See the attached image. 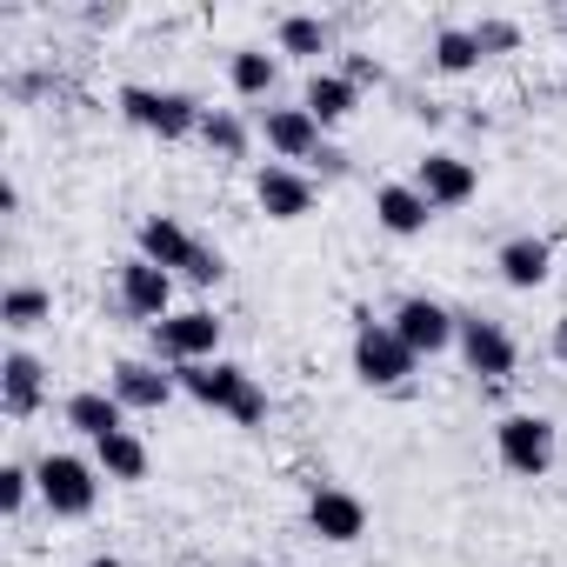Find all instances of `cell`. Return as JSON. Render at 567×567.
I'll list each match as a JSON object with an SVG mask.
<instances>
[{
    "instance_id": "obj_1",
    "label": "cell",
    "mask_w": 567,
    "mask_h": 567,
    "mask_svg": "<svg viewBox=\"0 0 567 567\" xmlns=\"http://www.w3.org/2000/svg\"><path fill=\"white\" fill-rule=\"evenodd\" d=\"M174 381H181L187 401H200V408H214V414H227V421H240V427L267 421L260 381H254L247 368H234V361H194V368H174Z\"/></svg>"
},
{
    "instance_id": "obj_2",
    "label": "cell",
    "mask_w": 567,
    "mask_h": 567,
    "mask_svg": "<svg viewBox=\"0 0 567 567\" xmlns=\"http://www.w3.org/2000/svg\"><path fill=\"white\" fill-rule=\"evenodd\" d=\"M114 107H121L127 127L161 134V141H187V134H200V121H207V107H200L194 94H181V87H141V81L121 87Z\"/></svg>"
},
{
    "instance_id": "obj_3",
    "label": "cell",
    "mask_w": 567,
    "mask_h": 567,
    "mask_svg": "<svg viewBox=\"0 0 567 567\" xmlns=\"http://www.w3.org/2000/svg\"><path fill=\"white\" fill-rule=\"evenodd\" d=\"M421 368V354L388 328V321H374L368 308L354 315V374H361V388H408V374Z\"/></svg>"
},
{
    "instance_id": "obj_4",
    "label": "cell",
    "mask_w": 567,
    "mask_h": 567,
    "mask_svg": "<svg viewBox=\"0 0 567 567\" xmlns=\"http://www.w3.org/2000/svg\"><path fill=\"white\" fill-rule=\"evenodd\" d=\"M494 454H501L507 474L540 481V474L554 467V454H560V434H554L547 414H501V421H494Z\"/></svg>"
},
{
    "instance_id": "obj_5",
    "label": "cell",
    "mask_w": 567,
    "mask_h": 567,
    "mask_svg": "<svg viewBox=\"0 0 567 567\" xmlns=\"http://www.w3.org/2000/svg\"><path fill=\"white\" fill-rule=\"evenodd\" d=\"M34 481H41V501H48L54 520H87L94 501H101V467L81 461V454H48L34 467Z\"/></svg>"
},
{
    "instance_id": "obj_6",
    "label": "cell",
    "mask_w": 567,
    "mask_h": 567,
    "mask_svg": "<svg viewBox=\"0 0 567 567\" xmlns=\"http://www.w3.org/2000/svg\"><path fill=\"white\" fill-rule=\"evenodd\" d=\"M154 361H167V368L220 361V321H214V308H187V315L154 321Z\"/></svg>"
},
{
    "instance_id": "obj_7",
    "label": "cell",
    "mask_w": 567,
    "mask_h": 567,
    "mask_svg": "<svg viewBox=\"0 0 567 567\" xmlns=\"http://www.w3.org/2000/svg\"><path fill=\"white\" fill-rule=\"evenodd\" d=\"M388 328H394L421 361H434V354H447V348H454L461 315H454V308H441V301H427V295H408V301L388 315Z\"/></svg>"
},
{
    "instance_id": "obj_8",
    "label": "cell",
    "mask_w": 567,
    "mask_h": 567,
    "mask_svg": "<svg viewBox=\"0 0 567 567\" xmlns=\"http://www.w3.org/2000/svg\"><path fill=\"white\" fill-rule=\"evenodd\" d=\"M454 348H461L467 374H481V381H507V374H514V361H520L514 334H507L501 321H487V315H461V334H454Z\"/></svg>"
},
{
    "instance_id": "obj_9",
    "label": "cell",
    "mask_w": 567,
    "mask_h": 567,
    "mask_svg": "<svg viewBox=\"0 0 567 567\" xmlns=\"http://www.w3.org/2000/svg\"><path fill=\"white\" fill-rule=\"evenodd\" d=\"M114 288H121V308H127L134 321H167V315H174V274L154 267V260H141V254L121 260Z\"/></svg>"
},
{
    "instance_id": "obj_10",
    "label": "cell",
    "mask_w": 567,
    "mask_h": 567,
    "mask_svg": "<svg viewBox=\"0 0 567 567\" xmlns=\"http://www.w3.org/2000/svg\"><path fill=\"white\" fill-rule=\"evenodd\" d=\"M107 394H114L127 414H161V408L181 394V381H174V368L161 374V361H114V368H107Z\"/></svg>"
},
{
    "instance_id": "obj_11",
    "label": "cell",
    "mask_w": 567,
    "mask_h": 567,
    "mask_svg": "<svg viewBox=\"0 0 567 567\" xmlns=\"http://www.w3.org/2000/svg\"><path fill=\"white\" fill-rule=\"evenodd\" d=\"M308 534L328 540V547H354L368 534V501L348 494V487H315L308 501Z\"/></svg>"
},
{
    "instance_id": "obj_12",
    "label": "cell",
    "mask_w": 567,
    "mask_h": 567,
    "mask_svg": "<svg viewBox=\"0 0 567 567\" xmlns=\"http://www.w3.org/2000/svg\"><path fill=\"white\" fill-rule=\"evenodd\" d=\"M414 187L427 194V207H467V200H474V187H481V174H474V161H461V154L434 147V154H421V161H414Z\"/></svg>"
},
{
    "instance_id": "obj_13",
    "label": "cell",
    "mask_w": 567,
    "mask_h": 567,
    "mask_svg": "<svg viewBox=\"0 0 567 567\" xmlns=\"http://www.w3.org/2000/svg\"><path fill=\"white\" fill-rule=\"evenodd\" d=\"M254 200H260L267 220H301V214H315V181L288 161H267L254 174Z\"/></svg>"
},
{
    "instance_id": "obj_14",
    "label": "cell",
    "mask_w": 567,
    "mask_h": 567,
    "mask_svg": "<svg viewBox=\"0 0 567 567\" xmlns=\"http://www.w3.org/2000/svg\"><path fill=\"white\" fill-rule=\"evenodd\" d=\"M41 394H48V368H41L28 348H8V354H0V414H8V421H28V414H41Z\"/></svg>"
},
{
    "instance_id": "obj_15",
    "label": "cell",
    "mask_w": 567,
    "mask_h": 567,
    "mask_svg": "<svg viewBox=\"0 0 567 567\" xmlns=\"http://www.w3.org/2000/svg\"><path fill=\"white\" fill-rule=\"evenodd\" d=\"M260 141L280 154V161H315L328 141H321V121L308 107H260Z\"/></svg>"
},
{
    "instance_id": "obj_16",
    "label": "cell",
    "mask_w": 567,
    "mask_h": 567,
    "mask_svg": "<svg viewBox=\"0 0 567 567\" xmlns=\"http://www.w3.org/2000/svg\"><path fill=\"white\" fill-rule=\"evenodd\" d=\"M134 254H141V260H154V267H167V274H187V267H194V254H200V240H194L174 214H147V220L134 227Z\"/></svg>"
},
{
    "instance_id": "obj_17",
    "label": "cell",
    "mask_w": 567,
    "mask_h": 567,
    "mask_svg": "<svg viewBox=\"0 0 567 567\" xmlns=\"http://www.w3.org/2000/svg\"><path fill=\"white\" fill-rule=\"evenodd\" d=\"M374 220H381L394 240H414V234H427L434 207H427V194H421L414 181H388V187H374Z\"/></svg>"
},
{
    "instance_id": "obj_18",
    "label": "cell",
    "mask_w": 567,
    "mask_h": 567,
    "mask_svg": "<svg viewBox=\"0 0 567 567\" xmlns=\"http://www.w3.org/2000/svg\"><path fill=\"white\" fill-rule=\"evenodd\" d=\"M61 414H68V427H74V434H87L94 447H101L107 434H121V427H127V408H121L107 388H81V394H68V408H61Z\"/></svg>"
},
{
    "instance_id": "obj_19",
    "label": "cell",
    "mask_w": 567,
    "mask_h": 567,
    "mask_svg": "<svg viewBox=\"0 0 567 567\" xmlns=\"http://www.w3.org/2000/svg\"><path fill=\"white\" fill-rule=\"evenodd\" d=\"M494 267H501V280H507V288H540V280H547V267H554V247L540 240V234H514L501 254H494Z\"/></svg>"
},
{
    "instance_id": "obj_20",
    "label": "cell",
    "mask_w": 567,
    "mask_h": 567,
    "mask_svg": "<svg viewBox=\"0 0 567 567\" xmlns=\"http://www.w3.org/2000/svg\"><path fill=\"white\" fill-rule=\"evenodd\" d=\"M301 107H308V114L321 121V134H328V127H341V121L361 107V87H354L348 74H315L308 94H301Z\"/></svg>"
},
{
    "instance_id": "obj_21",
    "label": "cell",
    "mask_w": 567,
    "mask_h": 567,
    "mask_svg": "<svg viewBox=\"0 0 567 567\" xmlns=\"http://www.w3.org/2000/svg\"><path fill=\"white\" fill-rule=\"evenodd\" d=\"M94 467H101L107 481H147V441H141L134 427H121V434H107V441L94 447Z\"/></svg>"
},
{
    "instance_id": "obj_22",
    "label": "cell",
    "mask_w": 567,
    "mask_h": 567,
    "mask_svg": "<svg viewBox=\"0 0 567 567\" xmlns=\"http://www.w3.org/2000/svg\"><path fill=\"white\" fill-rule=\"evenodd\" d=\"M227 81H234V94H240V101H267V94H274V81H280V61H274V54H260V48H240V54L227 61Z\"/></svg>"
},
{
    "instance_id": "obj_23",
    "label": "cell",
    "mask_w": 567,
    "mask_h": 567,
    "mask_svg": "<svg viewBox=\"0 0 567 567\" xmlns=\"http://www.w3.org/2000/svg\"><path fill=\"white\" fill-rule=\"evenodd\" d=\"M0 321H8L14 334H28V328L54 321V295H48V288H28V280H14V288L0 295Z\"/></svg>"
},
{
    "instance_id": "obj_24",
    "label": "cell",
    "mask_w": 567,
    "mask_h": 567,
    "mask_svg": "<svg viewBox=\"0 0 567 567\" xmlns=\"http://www.w3.org/2000/svg\"><path fill=\"white\" fill-rule=\"evenodd\" d=\"M434 68L441 74H474L481 68V41H474V28H434Z\"/></svg>"
},
{
    "instance_id": "obj_25",
    "label": "cell",
    "mask_w": 567,
    "mask_h": 567,
    "mask_svg": "<svg viewBox=\"0 0 567 567\" xmlns=\"http://www.w3.org/2000/svg\"><path fill=\"white\" fill-rule=\"evenodd\" d=\"M200 141H207L220 161H247V121H240V114H227V107H207Z\"/></svg>"
},
{
    "instance_id": "obj_26",
    "label": "cell",
    "mask_w": 567,
    "mask_h": 567,
    "mask_svg": "<svg viewBox=\"0 0 567 567\" xmlns=\"http://www.w3.org/2000/svg\"><path fill=\"white\" fill-rule=\"evenodd\" d=\"M334 48V34H328V21H315V14H288L280 21V54H328Z\"/></svg>"
},
{
    "instance_id": "obj_27",
    "label": "cell",
    "mask_w": 567,
    "mask_h": 567,
    "mask_svg": "<svg viewBox=\"0 0 567 567\" xmlns=\"http://www.w3.org/2000/svg\"><path fill=\"white\" fill-rule=\"evenodd\" d=\"M28 494H41V481H34V467H21V461H8V467H0V514H21V507H28Z\"/></svg>"
},
{
    "instance_id": "obj_28",
    "label": "cell",
    "mask_w": 567,
    "mask_h": 567,
    "mask_svg": "<svg viewBox=\"0 0 567 567\" xmlns=\"http://www.w3.org/2000/svg\"><path fill=\"white\" fill-rule=\"evenodd\" d=\"M474 41H481V61L487 54H514L520 48V28L514 21H474Z\"/></svg>"
},
{
    "instance_id": "obj_29",
    "label": "cell",
    "mask_w": 567,
    "mask_h": 567,
    "mask_svg": "<svg viewBox=\"0 0 567 567\" xmlns=\"http://www.w3.org/2000/svg\"><path fill=\"white\" fill-rule=\"evenodd\" d=\"M220 274H227V260H220L214 247H200V254H194V267H187L194 288H220Z\"/></svg>"
},
{
    "instance_id": "obj_30",
    "label": "cell",
    "mask_w": 567,
    "mask_h": 567,
    "mask_svg": "<svg viewBox=\"0 0 567 567\" xmlns=\"http://www.w3.org/2000/svg\"><path fill=\"white\" fill-rule=\"evenodd\" d=\"M341 74H348L354 87H381V81H388V74H381V61H368V54H348V61H341Z\"/></svg>"
},
{
    "instance_id": "obj_31",
    "label": "cell",
    "mask_w": 567,
    "mask_h": 567,
    "mask_svg": "<svg viewBox=\"0 0 567 567\" xmlns=\"http://www.w3.org/2000/svg\"><path fill=\"white\" fill-rule=\"evenodd\" d=\"M315 161H321V174H328V181H341V174H348V154H341V147H321Z\"/></svg>"
},
{
    "instance_id": "obj_32",
    "label": "cell",
    "mask_w": 567,
    "mask_h": 567,
    "mask_svg": "<svg viewBox=\"0 0 567 567\" xmlns=\"http://www.w3.org/2000/svg\"><path fill=\"white\" fill-rule=\"evenodd\" d=\"M547 348H554V361H560V368H567V315H560V321H554V341H547Z\"/></svg>"
},
{
    "instance_id": "obj_33",
    "label": "cell",
    "mask_w": 567,
    "mask_h": 567,
    "mask_svg": "<svg viewBox=\"0 0 567 567\" xmlns=\"http://www.w3.org/2000/svg\"><path fill=\"white\" fill-rule=\"evenodd\" d=\"M87 567H127V560H121V554H94Z\"/></svg>"
},
{
    "instance_id": "obj_34",
    "label": "cell",
    "mask_w": 567,
    "mask_h": 567,
    "mask_svg": "<svg viewBox=\"0 0 567 567\" xmlns=\"http://www.w3.org/2000/svg\"><path fill=\"white\" fill-rule=\"evenodd\" d=\"M260 567H274V560H260Z\"/></svg>"
}]
</instances>
